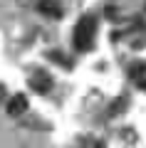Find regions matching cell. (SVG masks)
I'll list each match as a JSON object with an SVG mask.
<instances>
[{"instance_id":"obj_2","label":"cell","mask_w":146,"mask_h":148,"mask_svg":"<svg viewBox=\"0 0 146 148\" xmlns=\"http://www.w3.org/2000/svg\"><path fill=\"white\" fill-rule=\"evenodd\" d=\"M94 37H97V22H94V17L84 15L82 20L77 22V27H74L72 42H74V47H77L79 52H84V49H89L94 45Z\"/></svg>"},{"instance_id":"obj_6","label":"cell","mask_w":146,"mask_h":148,"mask_svg":"<svg viewBox=\"0 0 146 148\" xmlns=\"http://www.w3.org/2000/svg\"><path fill=\"white\" fill-rule=\"evenodd\" d=\"M30 84L35 86L37 91H47L50 86H52V79H50L47 74H42V72H35V74H32V79H30Z\"/></svg>"},{"instance_id":"obj_3","label":"cell","mask_w":146,"mask_h":148,"mask_svg":"<svg viewBox=\"0 0 146 148\" xmlns=\"http://www.w3.org/2000/svg\"><path fill=\"white\" fill-rule=\"evenodd\" d=\"M129 79L139 89H146V62H134L129 67Z\"/></svg>"},{"instance_id":"obj_8","label":"cell","mask_w":146,"mask_h":148,"mask_svg":"<svg viewBox=\"0 0 146 148\" xmlns=\"http://www.w3.org/2000/svg\"><path fill=\"white\" fill-rule=\"evenodd\" d=\"M5 101V89H3V84H0V104Z\"/></svg>"},{"instance_id":"obj_1","label":"cell","mask_w":146,"mask_h":148,"mask_svg":"<svg viewBox=\"0 0 146 148\" xmlns=\"http://www.w3.org/2000/svg\"><path fill=\"white\" fill-rule=\"evenodd\" d=\"M114 42L121 47H131V49H141L146 47V25L134 22L131 27H121L114 35Z\"/></svg>"},{"instance_id":"obj_5","label":"cell","mask_w":146,"mask_h":148,"mask_svg":"<svg viewBox=\"0 0 146 148\" xmlns=\"http://www.w3.org/2000/svg\"><path fill=\"white\" fill-rule=\"evenodd\" d=\"M37 10H40L42 15H50V17H60L62 15L57 0H40V3H37Z\"/></svg>"},{"instance_id":"obj_4","label":"cell","mask_w":146,"mask_h":148,"mask_svg":"<svg viewBox=\"0 0 146 148\" xmlns=\"http://www.w3.org/2000/svg\"><path fill=\"white\" fill-rule=\"evenodd\" d=\"M5 109H8V114H10V116H20V114H25V109H27V99H25V94H15V96H10Z\"/></svg>"},{"instance_id":"obj_7","label":"cell","mask_w":146,"mask_h":148,"mask_svg":"<svg viewBox=\"0 0 146 148\" xmlns=\"http://www.w3.org/2000/svg\"><path fill=\"white\" fill-rule=\"evenodd\" d=\"M84 148H104V143L97 141V138H89V141L84 143Z\"/></svg>"}]
</instances>
